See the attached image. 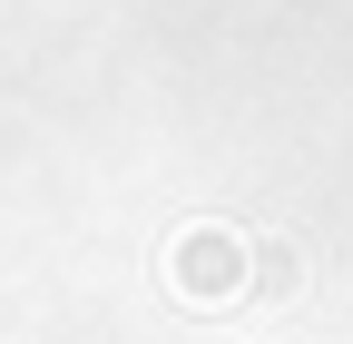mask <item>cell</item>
Returning <instances> with one entry per match:
<instances>
[{
	"label": "cell",
	"instance_id": "1",
	"mask_svg": "<svg viewBox=\"0 0 353 344\" xmlns=\"http://www.w3.org/2000/svg\"><path fill=\"white\" fill-rule=\"evenodd\" d=\"M236 266H245V256H236V236H216V227H196L187 246L167 256V285L187 295V305H226V295H236Z\"/></svg>",
	"mask_w": 353,
	"mask_h": 344
},
{
	"label": "cell",
	"instance_id": "2",
	"mask_svg": "<svg viewBox=\"0 0 353 344\" xmlns=\"http://www.w3.org/2000/svg\"><path fill=\"white\" fill-rule=\"evenodd\" d=\"M255 285L285 295V285H294V246H265V256H255Z\"/></svg>",
	"mask_w": 353,
	"mask_h": 344
}]
</instances>
